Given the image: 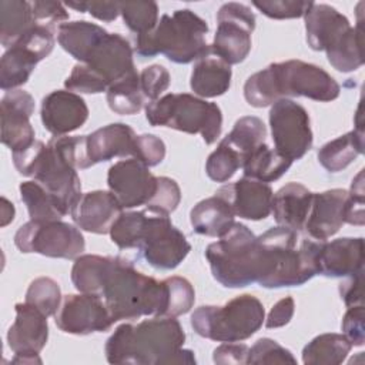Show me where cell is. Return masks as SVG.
I'll list each match as a JSON object with an SVG mask.
<instances>
[{"label":"cell","mask_w":365,"mask_h":365,"mask_svg":"<svg viewBox=\"0 0 365 365\" xmlns=\"http://www.w3.org/2000/svg\"><path fill=\"white\" fill-rule=\"evenodd\" d=\"M124 24L135 36L151 31L158 23V6L155 1H118Z\"/></svg>","instance_id":"ab89813d"},{"label":"cell","mask_w":365,"mask_h":365,"mask_svg":"<svg viewBox=\"0 0 365 365\" xmlns=\"http://www.w3.org/2000/svg\"><path fill=\"white\" fill-rule=\"evenodd\" d=\"M13 364H41L38 354H14Z\"/></svg>","instance_id":"94428289"},{"label":"cell","mask_w":365,"mask_h":365,"mask_svg":"<svg viewBox=\"0 0 365 365\" xmlns=\"http://www.w3.org/2000/svg\"><path fill=\"white\" fill-rule=\"evenodd\" d=\"M64 6L80 13H90L101 21H113L120 14L118 1H67Z\"/></svg>","instance_id":"11a10c76"},{"label":"cell","mask_w":365,"mask_h":365,"mask_svg":"<svg viewBox=\"0 0 365 365\" xmlns=\"http://www.w3.org/2000/svg\"><path fill=\"white\" fill-rule=\"evenodd\" d=\"M364 31L361 20L355 27H351L341 40L328 48L327 58L329 64L341 71L351 73L358 70L364 64Z\"/></svg>","instance_id":"d590c367"},{"label":"cell","mask_w":365,"mask_h":365,"mask_svg":"<svg viewBox=\"0 0 365 365\" xmlns=\"http://www.w3.org/2000/svg\"><path fill=\"white\" fill-rule=\"evenodd\" d=\"M100 297L104 299L114 322L137 319L144 315L164 317L167 285L137 271L125 258L113 257Z\"/></svg>","instance_id":"277c9868"},{"label":"cell","mask_w":365,"mask_h":365,"mask_svg":"<svg viewBox=\"0 0 365 365\" xmlns=\"http://www.w3.org/2000/svg\"><path fill=\"white\" fill-rule=\"evenodd\" d=\"M348 191L332 188L312 194L311 208L305 221L307 234L318 241H327L345 224V202Z\"/></svg>","instance_id":"d6986e66"},{"label":"cell","mask_w":365,"mask_h":365,"mask_svg":"<svg viewBox=\"0 0 365 365\" xmlns=\"http://www.w3.org/2000/svg\"><path fill=\"white\" fill-rule=\"evenodd\" d=\"M107 34L108 31L98 24L76 20L58 24L57 41L71 57L80 63H86L93 50Z\"/></svg>","instance_id":"f1b7e54d"},{"label":"cell","mask_w":365,"mask_h":365,"mask_svg":"<svg viewBox=\"0 0 365 365\" xmlns=\"http://www.w3.org/2000/svg\"><path fill=\"white\" fill-rule=\"evenodd\" d=\"M16 319L9 328L7 344L14 354H40L48 339L47 317L24 302L14 305Z\"/></svg>","instance_id":"603a6c76"},{"label":"cell","mask_w":365,"mask_h":365,"mask_svg":"<svg viewBox=\"0 0 365 365\" xmlns=\"http://www.w3.org/2000/svg\"><path fill=\"white\" fill-rule=\"evenodd\" d=\"M231 66L210 53L195 61L190 87L197 97L214 98L228 91L231 86Z\"/></svg>","instance_id":"4316f807"},{"label":"cell","mask_w":365,"mask_h":365,"mask_svg":"<svg viewBox=\"0 0 365 365\" xmlns=\"http://www.w3.org/2000/svg\"><path fill=\"white\" fill-rule=\"evenodd\" d=\"M362 274L356 272L354 275H349L346 281L339 284V294L344 299L346 307L352 305H364V291H362Z\"/></svg>","instance_id":"680465c9"},{"label":"cell","mask_w":365,"mask_h":365,"mask_svg":"<svg viewBox=\"0 0 365 365\" xmlns=\"http://www.w3.org/2000/svg\"><path fill=\"white\" fill-rule=\"evenodd\" d=\"M261 242L272 258V272L264 281V288L299 287L318 274V251L321 241L299 240L298 231L277 225L261 235Z\"/></svg>","instance_id":"8992f818"},{"label":"cell","mask_w":365,"mask_h":365,"mask_svg":"<svg viewBox=\"0 0 365 365\" xmlns=\"http://www.w3.org/2000/svg\"><path fill=\"white\" fill-rule=\"evenodd\" d=\"M292 161L282 154H279L275 148L268 147L265 143L252 150L242 163L244 177L254 178L262 182H272L281 178Z\"/></svg>","instance_id":"d6a6232c"},{"label":"cell","mask_w":365,"mask_h":365,"mask_svg":"<svg viewBox=\"0 0 365 365\" xmlns=\"http://www.w3.org/2000/svg\"><path fill=\"white\" fill-rule=\"evenodd\" d=\"M242 157L230 144L221 140L218 147L207 158L205 173L212 181L225 182L242 167Z\"/></svg>","instance_id":"7bdbcfd3"},{"label":"cell","mask_w":365,"mask_h":365,"mask_svg":"<svg viewBox=\"0 0 365 365\" xmlns=\"http://www.w3.org/2000/svg\"><path fill=\"white\" fill-rule=\"evenodd\" d=\"M265 321L262 302L242 294L222 307L202 305L191 314V327L207 339L217 342H241L254 335Z\"/></svg>","instance_id":"ba28073f"},{"label":"cell","mask_w":365,"mask_h":365,"mask_svg":"<svg viewBox=\"0 0 365 365\" xmlns=\"http://www.w3.org/2000/svg\"><path fill=\"white\" fill-rule=\"evenodd\" d=\"M312 194L314 192L299 182H288L281 187L274 194L271 204V212L278 225L295 231L304 228L311 208Z\"/></svg>","instance_id":"484cf974"},{"label":"cell","mask_w":365,"mask_h":365,"mask_svg":"<svg viewBox=\"0 0 365 365\" xmlns=\"http://www.w3.org/2000/svg\"><path fill=\"white\" fill-rule=\"evenodd\" d=\"M145 118L154 127L201 134L205 144L215 143L222 128L221 108L215 103L188 93H168L148 103Z\"/></svg>","instance_id":"52a82bcc"},{"label":"cell","mask_w":365,"mask_h":365,"mask_svg":"<svg viewBox=\"0 0 365 365\" xmlns=\"http://www.w3.org/2000/svg\"><path fill=\"white\" fill-rule=\"evenodd\" d=\"M107 104L120 115H133L141 111L145 98L140 88V73L133 71L107 88Z\"/></svg>","instance_id":"8d00e7d4"},{"label":"cell","mask_w":365,"mask_h":365,"mask_svg":"<svg viewBox=\"0 0 365 365\" xmlns=\"http://www.w3.org/2000/svg\"><path fill=\"white\" fill-rule=\"evenodd\" d=\"M364 305L348 307L344 314L341 328L344 335L352 344V346H362L365 342V328H364Z\"/></svg>","instance_id":"f5cc1de1"},{"label":"cell","mask_w":365,"mask_h":365,"mask_svg":"<svg viewBox=\"0 0 365 365\" xmlns=\"http://www.w3.org/2000/svg\"><path fill=\"white\" fill-rule=\"evenodd\" d=\"M265 137L267 128L262 120L255 115H244L235 121L232 130L222 140L245 160L252 150L265 143Z\"/></svg>","instance_id":"74e56055"},{"label":"cell","mask_w":365,"mask_h":365,"mask_svg":"<svg viewBox=\"0 0 365 365\" xmlns=\"http://www.w3.org/2000/svg\"><path fill=\"white\" fill-rule=\"evenodd\" d=\"M345 222L352 225H364V170L352 180L345 202Z\"/></svg>","instance_id":"816d5d0a"},{"label":"cell","mask_w":365,"mask_h":365,"mask_svg":"<svg viewBox=\"0 0 365 365\" xmlns=\"http://www.w3.org/2000/svg\"><path fill=\"white\" fill-rule=\"evenodd\" d=\"M20 198L27 207L30 220L56 221L64 217L51 194L37 181H24L19 187Z\"/></svg>","instance_id":"f35d334b"},{"label":"cell","mask_w":365,"mask_h":365,"mask_svg":"<svg viewBox=\"0 0 365 365\" xmlns=\"http://www.w3.org/2000/svg\"><path fill=\"white\" fill-rule=\"evenodd\" d=\"M1 143L11 151L26 148L34 141L30 117L34 113V98L30 93L16 88L7 91L0 103Z\"/></svg>","instance_id":"2e32d148"},{"label":"cell","mask_w":365,"mask_h":365,"mask_svg":"<svg viewBox=\"0 0 365 365\" xmlns=\"http://www.w3.org/2000/svg\"><path fill=\"white\" fill-rule=\"evenodd\" d=\"M40 115L48 133L67 135L87 121L88 107L80 94L68 90H54L43 98Z\"/></svg>","instance_id":"e0dca14e"},{"label":"cell","mask_w":365,"mask_h":365,"mask_svg":"<svg viewBox=\"0 0 365 365\" xmlns=\"http://www.w3.org/2000/svg\"><path fill=\"white\" fill-rule=\"evenodd\" d=\"M30 177H34L51 194L63 215L70 214L83 195L77 170L48 144L38 155Z\"/></svg>","instance_id":"4fadbf2b"},{"label":"cell","mask_w":365,"mask_h":365,"mask_svg":"<svg viewBox=\"0 0 365 365\" xmlns=\"http://www.w3.org/2000/svg\"><path fill=\"white\" fill-rule=\"evenodd\" d=\"M269 127L275 150L291 161L302 158L312 147L308 111L291 98H279L271 106Z\"/></svg>","instance_id":"7c38bea8"},{"label":"cell","mask_w":365,"mask_h":365,"mask_svg":"<svg viewBox=\"0 0 365 365\" xmlns=\"http://www.w3.org/2000/svg\"><path fill=\"white\" fill-rule=\"evenodd\" d=\"M64 87L73 93L97 94L107 91V83L87 64H76L64 81Z\"/></svg>","instance_id":"7dc6e473"},{"label":"cell","mask_w":365,"mask_h":365,"mask_svg":"<svg viewBox=\"0 0 365 365\" xmlns=\"http://www.w3.org/2000/svg\"><path fill=\"white\" fill-rule=\"evenodd\" d=\"M251 365H274L291 364L295 365L297 359L289 349L279 345L271 338H259L248 352V362Z\"/></svg>","instance_id":"f6af8a7d"},{"label":"cell","mask_w":365,"mask_h":365,"mask_svg":"<svg viewBox=\"0 0 365 365\" xmlns=\"http://www.w3.org/2000/svg\"><path fill=\"white\" fill-rule=\"evenodd\" d=\"M54 321L60 331L73 335L104 332L114 324L104 299L100 295L84 292L63 297Z\"/></svg>","instance_id":"5bb4252c"},{"label":"cell","mask_w":365,"mask_h":365,"mask_svg":"<svg viewBox=\"0 0 365 365\" xmlns=\"http://www.w3.org/2000/svg\"><path fill=\"white\" fill-rule=\"evenodd\" d=\"M351 349L352 344L344 334H321L304 346L302 362L305 365H339Z\"/></svg>","instance_id":"836d02e7"},{"label":"cell","mask_w":365,"mask_h":365,"mask_svg":"<svg viewBox=\"0 0 365 365\" xmlns=\"http://www.w3.org/2000/svg\"><path fill=\"white\" fill-rule=\"evenodd\" d=\"M252 4L267 17L275 20L298 19L311 7L312 1H297V0H271V1H252Z\"/></svg>","instance_id":"681fc988"},{"label":"cell","mask_w":365,"mask_h":365,"mask_svg":"<svg viewBox=\"0 0 365 365\" xmlns=\"http://www.w3.org/2000/svg\"><path fill=\"white\" fill-rule=\"evenodd\" d=\"M36 24L31 3L24 0L0 1V43L7 50Z\"/></svg>","instance_id":"4dcf8cb0"},{"label":"cell","mask_w":365,"mask_h":365,"mask_svg":"<svg viewBox=\"0 0 365 365\" xmlns=\"http://www.w3.org/2000/svg\"><path fill=\"white\" fill-rule=\"evenodd\" d=\"M294 311H295V302H294L292 297H285V298L279 299L271 308V311L265 319V327L268 329H272V328H281V327L287 325L292 319Z\"/></svg>","instance_id":"6f0895ef"},{"label":"cell","mask_w":365,"mask_h":365,"mask_svg":"<svg viewBox=\"0 0 365 365\" xmlns=\"http://www.w3.org/2000/svg\"><path fill=\"white\" fill-rule=\"evenodd\" d=\"M171 76L161 64H151L140 73V88L145 100L155 101L170 87Z\"/></svg>","instance_id":"c3c4849f"},{"label":"cell","mask_w":365,"mask_h":365,"mask_svg":"<svg viewBox=\"0 0 365 365\" xmlns=\"http://www.w3.org/2000/svg\"><path fill=\"white\" fill-rule=\"evenodd\" d=\"M135 137L134 130L124 123H113L93 131L87 135L90 164L94 165L117 157H131Z\"/></svg>","instance_id":"d4e9b609"},{"label":"cell","mask_w":365,"mask_h":365,"mask_svg":"<svg viewBox=\"0 0 365 365\" xmlns=\"http://www.w3.org/2000/svg\"><path fill=\"white\" fill-rule=\"evenodd\" d=\"M230 204L220 195H212L197 202L190 211V222L197 234L222 237L235 222Z\"/></svg>","instance_id":"83f0119b"},{"label":"cell","mask_w":365,"mask_h":365,"mask_svg":"<svg viewBox=\"0 0 365 365\" xmlns=\"http://www.w3.org/2000/svg\"><path fill=\"white\" fill-rule=\"evenodd\" d=\"M212 277L227 288H242L262 282L272 272L268 248L241 222H234L228 232L205 250Z\"/></svg>","instance_id":"3957f363"},{"label":"cell","mask_w":365,"mask_h":365,"mask_svg":"<svg viewBox=\"0 0 365 365\" xmlns=\"http://www.w3.org/2000/svg\"><path fill=\"white\" fill-rule=\"evenodd\" d=\"M121 212L123 207L111 191L96 190L83 194L70 215L78 228L93 234H107Z\"/></svg>","instance_id":"ffe728a7"},{"label":"cell","mask_w":365,"mask_h":365,"mask_svg":"<svg viewBox=\"0 0 365 365\" xmlns=\"http://www.w3.org/2000/svg\"><path fill=\"white\" fill-rule=\"evenodd\" d=\"M341 87L322 67L302 60L272 63L250 76L244 84V97L252 107L272 106L279 98L307 97L315 101H332Z\"/></svg>","instance_id":"7a4b0ae2"},{"label":"cell","mask_w":365,"mask_h":365,"mask_svg":"<svg viewBox=\"0 0 365 365\" xmlns=\"http://www.w3.org/2000/svg\"><path fill=\"white\" fill-rule=\"evenodd\" d=\"M137 250L151 267L174 269L188 255L191 245L168 215L147 210Z\"/></svg>","instance_id":"30bf717a"},{"label":"cell","mask_w":365,"mask_h":365,"mask_svg":"<svg viewBox=\"0 0 365 365\" xmlns=\"http://www.w3.org/2000/svg\"><path fill=\"white\" fill-rule=\"evenodd\" d=\"M83 64L93 68L107 86L135 71L133 47L128 40L118 33H108Z\"/></svg>","instance_id":"44dd1931"},{"label":"cell","mask_w":365,"mask_h":365,"mask_svg":"<svg viewBox=\"0 0 365 365\" xmlns=\"http://www.w3.org/2000/svg\"><path fill=\"white\" fill-rule=\"evenodd\" d=\"M318 274L331 278L349 277L364 271V238L344 237L329 242L321 241Z\"/></svg>","instance_id":"7402d4cb"},{"label":"cell","mask_w":365,"mask_h":365,"mask_svg":"<svg viewBox=\"0 0 365 365\" xmlns=\"http://www.w3.org/2000/svg\"><path fill=\"white\" fill-rule=\"evenodd\" d=\"M167 285V308L164 317H180L187 314L195 301V291L191 282L184 277H168L164 279Z\"/></svg>","instance_id":"ee69618b"},{"label":"cell","mask_w":365,"mask_h":365,"mask_svg":"<svg viewBox=\"0 0 365 365\" xmlns=\"http://www.w3.org/2000/svg\"><path fill=\"white\" fill-rule=\"evenodd\" d=\"M145 215H147V210L121 212L118 218L114 221L108 232L111 237V241L120 250L137 248L141 237V231L144 227Z\"/></svg>","instance_id":"b9f144b4"},{"label":"cell","mask_w":365,"mask_h":365,"mask_svg":"<svg viewBox=\"0 0 365 365\" xmlns=\"http://www.w3.org/2000/svg\"><path fill=\"white\" fill-rule=\"evenodd\" d=\"M180 201L181 190L177 181L170 177H157L155 191L145 204V208L153 212L170 215L178 207Z\"/></svg>","instance_id":"bcb514c9"},{"label":"cell","mask_w":365,"mask_h":365,"mask_svg":"<svg viewBox=\"0 0 365 365\" xmlns=\"http://www.w3.org/2000/svg\"><path fill=\"white\" fill-rule=\"evenodd\" d=\"M215 194L224 198L240 218L259 221L271 214L274 192L267 182L242 177L232 184L220 187Z\"/></svg>","instance_id":"ac0fdd59"},{"label":"cell","mask_w":365,"mask_h":365,"mask_svg":"<svg viewBox=\"0 0 365 365\" xmlns=\"http://www.w3.org/2000/svg\"><path fill=\"white\" fill-rule=\"evenodd\" d=\"M307 43L315 51H327L351 29L349 20L335 7L312 3L304 14Z\"/></svg>","instance_id":"cb8c5ba5"},{"label":"cell","mask_w":365,"mask_h":365,"mask_svg":"<svg viewBox=\"0 0 365 365\" xmlns=\"http://www.w3.org/2000/svg\"><path fill=\"white\" fill-rule=\"evenodd\" d=\"M364 153V128H354L339 135L318 151V161L328 173H339Z\"/></svg>","instance_id":"f546056e"},{"label":"cell","mask_w":365,"mask_h":365,"mask_svg":"<svg viewBox=\"0 0 365 365\" xmlns=\"http://www.w3.org/2000/svg\"><path fill=\"white\" fill-rule=\"evenodd\" d=\"M185 332L175 317H154L137 325L121 324L108 336L104 352L110 364L178 365L197 362L184 349Z\"/></svg>","instance_id":"6da1fadb"},{"label":"cell","mask_w":365,"mask_h":365,"mask_svg":"<svg viewBox=\"0 0 365 365\" xmlns=\"http://www.w3.org/2000/svg\"><path fill=\"white\" fill-rule=\"evenodd\" d=\"M14 244L23 254L36 252L44 257L64 259H76L86 248L80 228L61 220H30L17 230Z\"/></svg>","instance_id":"9c48e42d"},{"label":"cell","mask_w":365,"mask_h":365,"mask_svg":"<svg viewBox=\"0 0 365 365\" xmlns=\"http://www.w3.org/2000/svg\"><path fill=\"white\" fill-rule=\"evenodd\" d=\"M61 301L60 285L50 277L33 279L26 292V302L38 308L46 317L56 315Z\"/></svg>","instance_id":"60d3db41"},{"label":"cell","mask_w":365,"mask_h":365,"mask_svg":"<svg viewBox=\"0 0 365 365\" xmlns=\"http://www.w3.org/2000/svg\"><path fill=\"white\" fill-rule=\"evenodd\" d=\"M133 158L141 161L144 165L155 167L165 157V144L164 141L154 134H141L134 140Z\"/></svg>","instance_id":"f907efd6"},{"label":"cell","mask_w":365,"mask_h":365,"mask_svg":"<svg viewBox=\"0 0 365 365\" xmlns=\"http://www.w3.org/2000/svg\"><path fill=\"white\" fill-rule=\"evenodd\" d=\"M38 61L41 60L23 44H14L7 48L0 58L1 90L10 91L26 84Z\"/></svg>","instance_id":"1f68e13d"},{"label":"cell","mask_w":365,"mask_h":365,"mask_svg":"<svg viewBox=\"0 0 365 365\" xmlns=\"http://www.w3.org/2000/svg\"><path fill=\"white\" fill-rule=\"evenodd\" d=\"M113 257L81 254L74 259L71 281L78 292L100 295L104 279L111 267Z\"/></svg>","instance_id":"e575fe53"},{"label":"cell","mask_w":365,"mask_h":365,"mask_svg":"<svg viewBox=\"0 0 365 365\" xmlns=\"http://www.w3.org/2000/svg\"><path fill=\"white\" fill-rule=\"evenodd\" d=\"M217 23V31L210 44L211 53L230 66L244 61L251 51L255 14L242 3L230 1L220 7Z\"/></svg>","instance_id":"8fae6325"},{"label":"cell","mask_w":365,"mask_h":365,"mask_svg":"<svg viewBox=\"0 0 365 365\" xmlns=\"http://www.w3.org/2000/svg\"><path fill=\"white\" fill-rule=\"evenodd\" d=\"M34 20L38 24H44L48 27H53L61 21L68 20V11L66 10L64 4L58 1H50V0H36L31 3Z\"/></svg>","instance_id":"db71d44e"},{"label":"cell","mask_w":365,"mask_h":365,"mask_svg":"<svg viewBox=\"0 0 365 365\" xmlns=\"http://www.w3.org/2000/svg\"><path fill=\"white\" fill-rule=\"evenodd\" d=\"M250 348L245 344L224 342L212 352V361L218 365H244L248 362Z\"/></svg>","instance_id":"9f6ffc18"},{"label":"cell","mask_w":365,"mask_h":365,"mask_svg":"<svg viewBox=\"0 0 365 365\" xmlns=\"http://www.w3.org/2000/svg\"><path fill=\"white\" fill-rule=\"evenodd\" d=\"M208 24L190 9L163 14L157 26L141 36H135V53L140 57L164 54L170 61L188 64L211 53L205 37Z\"/></svg>","instance_id":"5b68a950"},{"label":"cell","mask_w":365,"mask_h":365,"mask_svg":"<svg viewBox=\"0 0 365 365\" xmlns=\"http://www.w3.org/2000/svg\"><path fill=\"white\" fill-rule=\"evenodd\" d=\"M107 185L123 208L145 205L157 187V177L135 158L114 163L107 173Z\"/></svg>","instance_id":"9a60e30c"},{"label":"cell","mask_w":365,"mask_h":365,"mask_svg":"<svg viewBox=\"0 0 365 365\" xmlns=\"http://www.w3.org/2000/svg\"><path fill=\"white\" fill-rule=\"evenodd\" d=\"M14 218V205L6 198L1 197V227H6L9 222H11Z\"/></svg>","instance_id":"91938a15"}]
</instances>
